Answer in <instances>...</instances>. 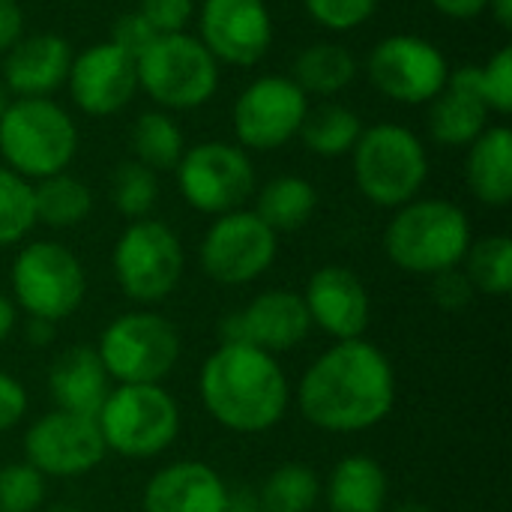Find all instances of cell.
Returning <instances> with one entry per match:
<instances>
[{
  "instance_id": "34",
  "label": "cell",
  "mask_w": 512,
  "mask_h": 512,
  "mask_svg": "<svg viewBox=\"0 0 512 512\" xmlns=\"http://www.w3.org/2000/svg\"><path fill=\"white\" fill-rule=\"evenodd\" d=\"M111 201L117 207L120 216H126L129 222L135 219H147L150 210L159 201V180L150 168H144L141 162L129 159L120 162L111 174Z\"/></svg>"
},
{
  "instance_id": "31",
  "label": "cell",
  "mask_w": 512,
  "mask_h": 512,
  "mask_svg": "<svg viewBox=\"0 0 512 512\" xmlns=\"http://www.w3.org/2000/svg\"><path fill=\"white\" fill-rule=\"evenodd\" d=\"M465 276L474 291L486 297H507L512 291V240L504 234L483 237L468 246Z\"/></svg>"
},
{
  "instance_id": "1",
  "label": "cell",
  "mask_w": 512,
  "mask_h": 512,
  "mask_svg": "<svg viewBox=\"0 0 512 512\" xmlns=\"http://www.w3.org/2000/svg\"><path fill=\"white\" fill-rule=\"evenodd\" d=\"M297 405L306 423L321 432L354 435L375 429L396 405L393 363L366 339L336 342L306 369Z\"/></svg>"
},
{
  "instance_id": "10",
  "label": "cell",
  "mask_w": 512,
  "mask_h": 512,
  "mask_svg": "<svg viewBox=\"0 0 512 512\" xmlns=\"http://www.w3.org/2000/svg\"><path fill=\"white\" fill-rule=\"evenodd\" d=\"M84 291L81 261L54 240H33L12 261V297L30 318L66 321L81 306Z\"/></svg>"
},
{
  "instance_id": "3",
  "label": "cell",
  "mask_w": 512,
  "mask_h": 512,
  "mask_svg": "<svg viewBox=\"0 0 512 512\" xmlns=\"http://www.w3.org/2000/svg\"><path fill=\"white\" fill-rule=\"evenodd\" d=\"M471 243L468 213L444 198H414L402 204L384 231L387 258L417 276H438L459 267Z\"/></svg>"
},
{
  "instance_id": "48",
  "label": "cell",
  "mask_w": 512,
  "mask_h": 512,
  "mask_svg": "<svg viewBox=\"0 0 512 512\" xmlns=\"http://www.w3.org/2000/svg\"><path fill=\"white\" fill-rule=\"evenodd\" d=\"M393 512H432L426 504H417V501H408V504H399Z\"/></svg>"
},
{
  "instance_id": "19",
  "label": "cell",
  "mask_w": 512,
  "mask_h": 512,
  "mask_svg": "<svg viewBox=\"0 0 512 512\" xmlns=\"http://www.w3.org/2000/svg\"><path fill=\"white\" fill-rule=\"evenodd\" d=\"M303 303L309 309L312 324L321 327L336 342L363 339L369 318H372L366 285L360 282L354 270L339 267V264H327L312 273Z\"/></svg>"
},
{
  "instance_id": "39",
  "label": "cell",
  "mask_w": 512,
  "mask_h": 512,
  "mask_svg": "<svg viewBox=\"0 0 512 512\" xmlns=\"http://www.w3.org/2000/svg\"><path fill=\"white\" fill-rule=\"evenodd\" d=\"M159 33L147 24V18L135 9V12H123L117 15L114 27H111V45H117L120 51H126L129 57H141L147 51V45L156 39Z\"/></svg>"
},
{
  "instance_id": "37",
  "label": "cell",
  "mask_w": 512,
  "mask_h": 512,
  "mask_svg": "<svg viewBox=\"0 0 512 512\" xmlns=\"http://www.w3.org/2000/svg\"><path fill=\"white\" fill-rule=\"evenodd\" d=\"M303 3L315 24L333 33H348L363 27L375 15L381 0H303Z\"/></svg>"
},
{
  "instance_id": "14",
  "label": "cell",
  "mask_w": 512,
  "mask_h": 512,
  "mask_svg": "<svg viewBox=\"0 0 512 512\" xmlns=\"http://www.w3.org/2000/svg\"><path fill=\"white\" fill-rule=\"evenodd\" d=\"M309 96L291 75H261L234 102V135L243 150H279L297 138Z\"/></svg>"
},
{
  "instance_id": "12",
  "label": "cell",
  "mask_w": 512,
  "mask_h": 512,
  "mask_svg": "<svg viewBox=\"0 0 512 512\" xmlns=\"http://www.w3.org/2000/svg\"><path fill=\"white\" fill-rule=\"evenodd\" d=\"M366 72L375 90L387 99L402 105H426L444 90L450 63L435 42L414 33H396L369 51Z\"/></svg>"
},
{
  "instance_id": "46",
  "label": "cell",
  "mask_w": 512,
  "mask_h": 512,
  "mask_svg": "<svg viewBox=\"0 0 512 512\" xmlns=\"http://www.w3.org/2000/svg\"><path fill=\"white\" fill-rule=\"evenodd\" d=\"M486 9L492 12V18H495L504 30H512V0H489Z\"/></svg>"
},
{
  "instance_id": "28",
  "label": "cell",
  "mask_w": 512,
  "mask_h": 512,
  "mask_svg": "<svg viewBox=\"0 0 512 512\" xmlns=\"http://www.w3.org/2000/svg\"><path fill=\"white\" fill-rule=\"evenodd\" d=\"M129 141H132L135 162H141L153 174L174 171L180 165L183 153H186L183 129L177 126V120L168 111H144V114H138V120L132 123Z\"/></svg>"
},
{
  "instance_id": "18",
  "label": "cell",
  "mask_w": 512,
  "mask_h": 512,
  "mask_svg": "<svg viewBox=\"0 0 512 512\" xmlns=\"http://www.w3.org/2000/svg\"><path fill=\"white\" fill-rule=\"evenodd\" d=\"M312 330L303 294L288 288H273L258 294L243 312L222 324V342H249L267 354H282L297 348Z\"/></svg>"
},
{
  "instance_id": "8",
  "label": "cell",
  "mask_w": 512,
  "mask_h": 512,
  "mask_svg": "<svg viewBox=\"0 0 512 512\" xmlns=\"http://www.w3.org/2000/svg\"><path fill=\"white\" fill-rule=\"evenodd\" d=\"M183 243L159 219H135L114 243L111 267L120 291L138 306L168 300L183 279Z\"/></svg>"
},
{
  "instance_id": "4",
  "label": "cell",
  "mask_w": 512,
  "mask_h": 512,
  "mask_svg": "<svg viewBox=\"0 0 512 512\" xmlns=\"http://www.w3.org/2000/svg\"><path fill=\"white\" fill-rule=\"evenodd\" d=\"M78 126L54 99H12L0 117V159L24 180H45L69 168Z\"/></svg>"
},
{
  "instance_id": "43",
  "label": "cell",
  "mask_w": 512,
  "mask_h": 512,
  "mask_svg": "<svg viewBox=\"0 0 512 512\" xmlns=\"http://www.w3.org/2000/svg\"><path fill=\"white\" fill-rule=\"evenodd\" d=\"M441 15L447 18H456V21H468V18H477L486 12L489 0H429Z\"/></svg>"
},
{
  "instance_id": "13",
  "label": "cell",
  "mask_w": 512,
  "mask_h": 512,
  "mask_svg": "<svg viewBox=\"0 0 512 512\" xmlns=\"http://www.w3.org/2000/svg\"><path fill=\"white\" fill-rule=\"evenodd\" d=\"M279 237L255 210H231L216 216L201 240V270L219 285H249L276 261Z\"/></svg>"
},
{
  "instance_id": "32",
  "label": "cell",
  "mask_w": 512,
  "mask_h": 512,
  "mask_svg": "<svg viewBox=\"0 0 512 512\" xmlns=\"http://www.w3.org/2000/svg\"><path fill=\"white\" fill-rule=\"evenodd\" d=\"M321 501L318 474L309 465L285 462L261 486V512H312Z\"/></svg>"
},
{
  "instance_id": "9",
  "label": "cell",
  "mask_w": 512,
  "mask_h": 512,
  "mask_svg": "<svg viewBox=\"0 0 512 512\" xmlns=\"http://www.w3.org/2000/svg\"><path fill=\"white\" fill-rule=\"evenodd\" d=\"M96 354L117 384H159L180 360V336L162 315L138 309L102 330Z\"/></svg>"
},
{
  "instance_id": "36",
  "label": "cell",
  "mask_w": 512,
  "mask_h": 512,
  "mask_svg": "<svg viewBox=\"0 0 512 512\" xmlns=\"http://www.w3.org/2000/svg\"><path fill=\"white\" fill-rule=\"evenodd\" d=\"M477 87L492 114L512 111V48H498L483 66H477Z\"/></svg>"
},
{
  "instance_id": "45",
  "label": "cell",
  "mask_w": 512,
  "mask_h": 512,
  "mask_svg": "<svg viewBox=\"0 0 512 512\" xmlns=\"http://www.w3.org/2000/svg\"><path fill=\"white\" fill-rule=\"evenodd\" d=\"M15 318H18V315H15V303L0 291V345H3V342L9 339V333L15 330Z\"/></svg>"
},
{
  "instance_id": "42",
  "label": "cell",
  "mask_w": 512,
  "mask_h": 512,
  "mask_svg": "<svg viewBox=\"0 0 512 512\" xmlns=\"http://www.w3.org/2000/svg\"><path fill=\"white\" fill-rule=\"evenodd\" d=\"M24 36V12L18 0H0V54Z\"/></svg>"
},
{
  "instance_id": "35",
  "label": "cell",
  "mask_w": 512,
  "mask_h": 512,
  "mask_svg": "<svg viewBox=\"0 0 512 512\" xmlns=\"http://www.w3.org/2000/svg\"><path fill=\"white\" fill-rule=\"evenodd\" d=\"M45 501V477L27 465L15 462L0 468V512H36Z\"/></svg>"
},
{
  "instance_id": "26",
  "label": "cell",
  "mask_w": 512,
  "mask_h": 512,
  "mask_svg": "<svg viewBox=\"0 0 512 512\" xmlns=\"http://www.w3.org/2000/svg\"><path fill=\"white\" fill-rule=\"evenodd\" d=\"M357 78L354 54L339 42H312L306 45L291 66V81L309 96H336Z\"/></svg>"
},
{
  "instance_id": "29",
  "label": "cell",
  "mask_w": 512,
  "mask_h": 512,
  "mask_svg": "<svg viewBox=\"0 0 512 512\" xmlns=\"http://www.w3.org/2000/svg\"><path fill=\"white\" fill-rule=\"evenodd\" d=\"M33 210L36 222L48 228H72L84 222L93 210V192L84 180L60 171L33 186Z\"/></svg>"
},
{
  "instance_id": "24",
  "label": "cell",
  "mask_w": 512,
  "mask_h": 512,
  "mask_svg": "<svg viewBox=\"0 0 512 512\" xmlns=\"http://www.w3.org/2000/svg\"><path fill=\"white\" fill-rule=\"evenodd\" d=\"M465 180L471 195L486 207H507L512 201V132L510 126H489L468 144Z\"/></svg>"
},
{
  "instance_id": "22",
  "label": "cell",
  "mask_w": 512,
  "mask_h": 512,
  "mask_svg": "<svg viewBox=\"0 0 512 512\" xmlns=\"http://www.w3.org/2000/svg\"><path fill=\"white\" fill-rule=\"evenodd\" d=\"M489 105L477 87V63L450 72L444 90L429 102V132L444 147H468L489 129Z\"/></svg>"
},
{
  "instance_id": "5",
  "label": "cell",
  "mask_w": 512,
  "mask_h": 512,
  "mask_svg": "<svg viewBox=\"0 0 512 512\" xmlns=\"http://www.w3.org/2000/svg\"><path fill=\"white\" fill-rule=\"evenodd\" d=\"M354 183L375 207L399 210L414 201L429 177L423 141L399 123H375L360 132L354 150Z\"/></svg>"
},
{
  "instance_id": "11",
  "label": "cell",
  "mask_w": 512,
  "mask_h": 512,
  "mask_svg": "<svg viewBox=\"0 0 512 512\" xmlns=\"http://www.w3.org/2000/svg\"><path fill=\"white\" fill-rule=\"evenodd\" d=\"M177 186L183 201L210 216L243 210L255 192V168L243 147L225 141H201L180 159Z\"/></svg>"
},
{
  "instance_id": "6",
  "label": "cell",
  "mask_w": 512,
  "mask_h": 512,
  "mask_svg": "<svg viewBox=\"0 0 512 512\" xmlns=\"http://www.w3.org/2000/svg\"><path fill=\"white\" fill-rule=\"evenodd\" d=\"M138 87L168 111L207 105L219 90V63L192 33H162L135 60Z\"/></svg>"
},
{
  "instance_id": "40",
  "label": "cell",
  "mask_w": 512,
  "mask_h": 512,
  "mask_svg": "<svg viewBox=\"0 0 512 512\" xmlns=\"http://www.w3.org/2000/svg\"><path fill=\"white\" fill-rule=\"evenodd\" d=\"M432 279H435L432 294H435L438 306H444V309H462V306H468L471 297L477 294V291L471 288L468 276H465L459 267L444 270V273H438V276H432Z\"/></svg>"
},
{
  "instance_id": "49",
  "label": "cell",
  "mask_w": 512,
  "mask_h": 512,
  "mask_svg": "<svg viewBox=\"0 0 512 512\" xmlns=\"http://www.w3.org/2000/svg\"><path fill=\"white\" fill-rule=\"evenodd\" d=\"M225 512H261V510H249V507H228Z\"/></svg>"
},
{
  "instance_id": "21",
  "label": "cell",
  "mask_w": 512,
  "mask_h": 512,
  "mask_svg": "<svg viewBox=\"0 0 512 512\" xmlns=\"http://www.w3.org/2000/svg\"><path fill=\"white\" fill-rule=\"evenodd\" d=\"M231 507L225 480L204 462H174L156 471L141 498L144 512H225Z\"/></svg>"
},
{
  "instance_id": "38",
  "label": "cell",
  "mask_w": 512,
  "mask_h": 512,
  "mask_svg": "<svg viewBox=\"0 0 512 512\" xmlns=\"http://www.w3.org/2000/svg\"><path fill=\"white\" fill-rule=\"evenodd\" d=\"M138 12L147 18V24L162 33H183L189 21L195 18V0H141Z\"/></svg>"
},
{
  "instance_id": "16",
  "label": "cell",
  "mask_w": 512,
  "mask_h": 512,
  "mask_svg": "<svg viewBox=\"0 0 512 512\" xmlns=\"http://www.w3.org/2000/svg\"><path fill=\"white\" fill-rule=\"evenodd\" d=\"M201 42L228 66H255L273 45V15L264 0H204Z\"/></svg>"
},
{
  "instance_id": "7",
  "label": "cell",
  "mask_w": 512,
  "mask_h": 512,
  "mask_svg": "<svg viewBox=\"0 0 512 512\" xmlns=\"http://www.w3.org/2000/svg\"><path fill=\"white\" fill-rule=\"evenodd\" d=\"M105 450L126 459L165 453L180 432V408L162 384H120L96 414Z\"/></svg>"
},
{
  "instance_id": "30",
  "label": "cell",
  "mask_w": 512,
  "mask_h": 512,
  "mask_svg": "<svg viewBox=\"0 0 512 512\" xmlns=\"http://www.w3.org/2000/svg\"><path fill=\"white\" fill-rule=\"evenodd\" d=\"M360 132H363V123H360V114L354 108L339 105V102H321V105L306 111L297 135L303 138V144L312 153L333 159V156L351 153Z\"/></svg>"
},
{
  "instance_id": "44",
  "label": "cell",
  "mask_w": 512,
  "mask_h": 512,
  "mask_svg": "<svg viewBox=\"0 0 512 512\" xmlns=\"http://www.w3.org/2000/svg\"><path fill=\"white\" fill-rule=\"evenodd\" d=\"M51 336H54V324L51 321H42V318H30L27 321V339L33 342V345H48L51 342Z\"/></svg>"
},
{
  "instance_id": "15",
  "label": "cell",
  "mask_w": 512,
  "mask_h": 512,
  "mask_svg": "<svg viewBox=\"0 0 512 512\" xmlns=\"http://www.w3.org/2000/svg\"><path fill=\"white\" fill-rule=\"evenodd\" d=\"M96 417L69 411L42 414L24 435V462L42 477H81L105 459Z\"/></svg>"
},
{
  "instance_id": "41",
  "label": "cell",
  "mask_w": 512,
  "mask_h": 512,
  "mask_svg": "<svg viewBox=\"0 0 512 512\" xmlns=\"http://www.w3.org/2000/svg\"><path fill=\"white\" fill-rule=\"evenodd\" d=\"M27 414V390L12 375L0 372V432H9Z\"/></svg>"
},
{
  "instance_id": "25",
  "label": "cell",
  "mask_w": 512,
  "mask_h": 512,
  "mask_svg": "<svg viewBox=\"0 0 512 512\" xmlns=\"http://www.w3.org/2000/svg\"><path fill=\"white\" fill-rule=\"evenodd\" d=\"M387 474L372 456H345L327 480L330 512H384L387 507Z\"/></svg>"
},
{
  "instance_id": "17",
  "label": "cell",
  "mask_w": 512,
  "mask_h": 512,
  "mask_svg": "<svg viewBox=\"0 0 512 512\" xmlns=\"http://www.w3.org/2000/svg\"><path fill=\"white\" fill-rule=\"evenodd\" d=\"M66 87L72 102L90 117H111L123 111L138 90L135 57L111 42H93L72 57Z\"/></svg>"
},
{
  "instance_id": "2",
  "label": "cell",
  "mask_w": 512,
  "mask_h": 512,
  "mask_svg": "<svg viewBox=\"0 0 512 512\" xmlns=\"http://www.w3.org/2000/svg\"><path fill=\"white\" fill-rule=\"evenodd\" d=\"M207 414L240 435H258L282 423L291 390L273 354L249 342H222L198 378Z\"/></svg>"
},
{
  "instance_id": "47",
  "label": "cell",
  "mask_w": 512,
  "mask_h": 512,
  "mask_svg": "<svg viewBox=\"0 0 512 512\" xmlns=\"http://www.w3.org/2000/svg\"><path fill=\"white\" fill-rule=\"evenodd\" d=\"M9 102H12V93H9V87L3 84V78H0V117H3V111L9 108Z\"/></svg>"
},
{
  "instance_id": "27",
  "label": "cell",
  "mask_w": 512,
  "mask_h": 512,
  "mask_svg": "<svg viewBox=\"0 0 512 512\" xmlns=\"http://www.w3.org/2000/svg\"><path fill=\"white\" fill-rule=\"evenodd\" d=\"M315 210H318V189L297 174H282L264 183L255 204V216L276 234L303 228L315 216Z\"/></svg>"
},
{
  "instance_id": "23",
  "label": "cell",
  "mask_w": 512,
  "mask_h": 512,
  "mask_svg": "<svg viewBox=\"0 0 512 512\" xmlns=\"http://www.w3.org/2000/svg\"><path fill=\"white\" fill-rule=\"evenodd\" d=\"M111 375L105 372L96 348L75 345L63 351L48 372V393L57 405V411L96 417L111 396Z\"/></svg>"
},
{
  "instance_id": "20",
  "label": "cell",
  "mask_w": 512,
  "mask_h": 512,
  "mask_svg": "<svg viewBox=\"0 0 512 512\" xmlns=\"http://www.w3.org/2000/svg\"><path fill=\"white\" fill-rule=\"evenodd\" d=\"M72 45L57 33L21 36L3 57V84L18 99H51L66 84Z\"/></svg>"
},
{
  "instance_id": "33",
  "label": "cell",
  "mask_w": 512,
  "mask_h": 512,
  "mask_svg": "<svg viewBox=\"0 0 512 512\" xmlns=\"http://www.w3.org/2000/svg\"><path fill=\"white\" fill-rule=\"evenodd\" d=\"M36 225L33 183L0 165V246L21 243Z\"/></svg>"
}]
</instances>
